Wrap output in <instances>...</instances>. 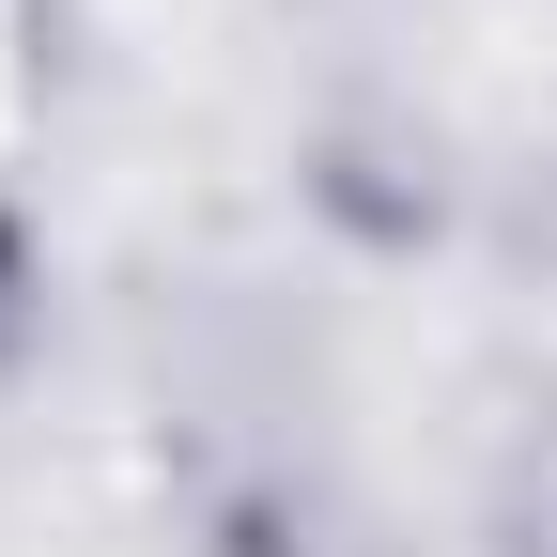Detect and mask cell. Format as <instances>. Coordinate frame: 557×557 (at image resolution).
<instances>
[{
	"mask_svg": "<svg viewBox=\"0 0 557 557\" xmlns=\"http://www.w3.org/2000/svg\"><path fill=\"white\" fill-rule=\"evenodd\" d=\"M480 527H496V557H557V403H527L496 434V496H480Z\"/></svg>",
	"mask_w": 557,
	"mask_h": 557,
	"instance_id": "cell-1",
	"label": "cell"
},
{
	"mask_svg": "<svg viewBox=\"0 0 557 557\" xmlns=\"http://www.w3.org/2000/svg\"><path fill=\"white\" fill-rule=\"evenodd\" d=\"M16 325H32V248H16V218H0V357H16Z\"/></svg>",
	"mask_w": 557,
	"mask_h": 557,
	"instance_id": "cell-2",
	"label": "cell"
}]
</instances>
